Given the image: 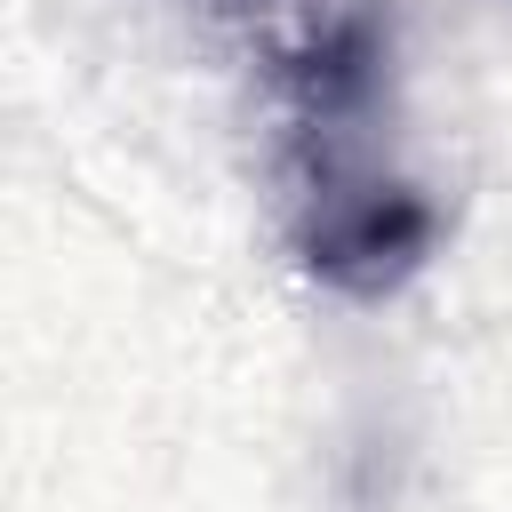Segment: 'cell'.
<instances>
[{"mask_svg":"<svg viewBox=\"0 0 512 512\" xmlns=\"http://www.w3.org/2000/svg\"><path fill=\"white\" fill-rule=\"evenodd\" d=\"M432 232H440V216H432L424 192L320 176L312 208L296 224V256H304V272H320L344 296H392L432 256Z\"/></svg>","mask_w":512,"mask_h":512,"instance_id":"cell-1","label":"cell"}]
</instances>
